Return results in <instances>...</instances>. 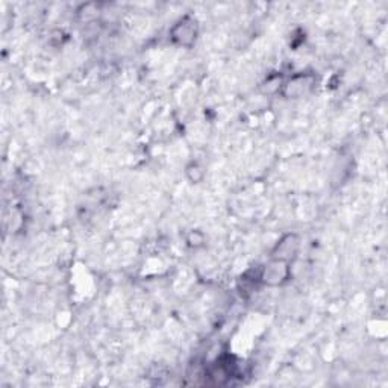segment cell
<instances>
[{
	"label": "cell",
	"instance_id": "cell-1",
	"mask_svg": "<svg viewBox=\"0 0 388 388\" xmlns=\"http://www.w3.org/2000/svg\"><path fill=\"white\" fill-rule=\"evenodd\" d=\"M290 276L288 261L273 258L266 264L259 273V280L269 287H278L287 283Z\"/></svg>",
	"mask_w": 388,
	"mask_h": 388
},
{
	"label": "cell",
	"instance_id": "cell-2",
	"mask_svg": "<svg viewBox=\"0 0 388 388\" xmlns=\"http://www.w3.org/2000/svg\"><path fill=\"white\" fill-rule=\"evenodd\" d=\"M172 40L183 47H191L198 38V23L193 17L186 15L170 31Z\"/></svg>",
	"mask_w": 388,
	"mask_h": 388
},
{
	"label": "cell",
	"instance_id": "cell-3",
	"mask_svg": "<svg viewBox=\"0 0 388 388\" xmlns=\"http://www.w3.org/2000/svg\"><path fill=\"white\" fill-rule=\"evenodd\" d=\"M316 85V76L309 73H300L291 77V79L284 85L283 94L288 99H299L313 90Z\"/></svg>",
	"mask_w": 388,
	"mask_h": 388
},
{
	"label": "cell",
	"instance_id": "cell-4",
	"mask_svg": "<svg viewBox=\"0 0 388 388\" xmlns=\"http://www.w3.org/2000/svg\"><path fill=\"white\" fill-rule=\"evenodd\" d=\"M297 249H299V238L293 234L287 235L278 242L276 249L273 250V258L288 261L290 258H293L296 255Z\"/></svg>",
	"mask_w": 388,
	"mask_h": 388
}]
</instances>
